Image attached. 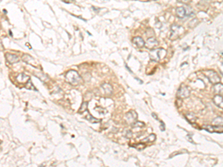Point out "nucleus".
<instances>
[{
	"label": "nucleus",
	"instance_id": "nucleus-18",
	"mask_svg": "<svg viewBox=\"0 0 223 167\" xmlns=\"http://www.w3.org/2000/svg\"><path fill=\"white\" fill-rule=\"evenodd\" d=\"M87 106H88V102H83L82 105H81L80 109H79V112L82 113V112H84L85 111H86V109H87Z\"/></svg>",
	"mask_w": 223,
	"mask_h": 167
},
{
	"label": "nucleus",
	"instance_id": "nucleus-10",
	"mask_svg": "<svg viewBox=\"0 0 223 167\" xmlns=\"http://www.w3.org/2000/svg\"><path fill=\"white\" fill-rule=\"evenodd\" d=\"M213 101L214 104L219 108L223 109V97L221 96L220 94H216V96L213 97Z\"/></svg>",
	"mask_w": 223,
	"mask_h": 167
},
{
	"label": "nucleus",
	"instance_id": "nucleus-11",
	"mask_svg": "<svg viewBox=\"0 0 223 167\" xmlns=\"http://www.w3.org/2000/svg\"><path fill=\"white\" fill-rule=\"evenodd\" d=\"M22 60H23L24 62H25L26 63L30 64V65H33L36 66L37 64V62L35 61L34 59L28 54H24L23 56H22Z\"/></svg>",
	"mask_w": 223,
	"mask_h": 167
},
{
	"label": "nucleus",
	"instance_id": "nucleus-15",
	"mask_svg": "<svg viewBox=\"0 0 223 167\" xmlns=\"http://www.w3.org/2000/svg\"><path fill=\"white\" fill-rule=\"evenodd\" d=\"M102 88H103V91H104L105 94H107V95H109L112 93V87L110 84L109 83H105V84L102 85Z\"/></svg>",
	"mask_w": 223,
	"mask_h": 167
},
{
	"label": "nucleus",
	"instance_id": "nucleus-9",
	"mask_svg": "<svg viewBox=\"0 0 223 167\" xmlns=\"http://www.w3.org/2000/svg\"><path fill=\"white\" fill-rule=\"evenodd\" d=\"M5 59H6L7 61L11 64L16 63V62L20 61V59H19V57L16 56V55L9 54V53L5 54Z\"/></svg>",
	"mask_w": 223,
	"mask_h": 167
},
{
	"label": "nucleus",
	"instance_id": "nucleus-13",
	"mask_svg": "<svg viewBox=\"0 0 223 167\" xmlns=\"http://www.w3.org/2000/svg\"><path fill=\"white\" fill-rule=\"evenodd\" d=\"M213 92L216 94H223V84L222 83H216V84H214L213 87Z\"/></svg>",
	"mask_w": 223,
	"mask_h": 167
},
{
	"label": "nucleus",
	"instance_id": "nucleus-14",
	"mask_svg": "<svg viewBox=\"0 0 223 167\" xmlns=\"http://www.w3.org/2000/svg\"><path fill=\"white\" fill-rule=\"evenodd\" d=\"M16 80L19 83H22V84H25V83H27L28 81L30 80L29 77L26 76L24 74H21L16 77Z\"/></svg>",
	"mask_w": 223,
	"mask_h": 167
},
{
	"label": "nucleus",
	"instance_id": "nucleus-6",
	"mask_svg": "<svg viewBox=\"0 0 223 167\" xmlns=\"http://www.w3.org/2000/svg\"><path fill=\"white\" fill-rule=\"evenodd\" d=\"M190 92L189 88L186 86H181L177 92L176 97L179 99H184V98L188 97L190 96Z\"/></svg>",
	"mask_w": 223,
	"mask_h": 167
},
{
	"label": "nucleus",
	"instance_id": "nucleus-23",
	"mask_svg": "<svg viewBox=\"0 0 223 167\" xmlns=\"http://www.w3.org/2000/svg\"><path fill=\"white\" fill-rule=\"evenodd\" d=\"M160 123H161V126H160L161 130H162V131H164V130H165V126H164V123L163 122H162V121H161Z\"/></svg>",
	"mask_w": 223,
	"mask_h": 167
},
{
	"label": "nucleus",
	"instance_id": "nucleus-21",
	"mask_svg": "<svg viewBox=\"0 0 223 167\" xmlns=\"http://www.w3.org/2000/svg\"><path fill=\"white\" fill-rule=\"evenodd\" d=\"M132 126H133V128H136V127H143L144 126V123L142 122H137V121H136Z\"/></svg>",
	"mask_w": 223,
	"mask_h": 167
},
{
	"label": "nucleus",
	"instance_id": "nucleus-5",
	"mask_svg": "<svg viewBox=\"0 0 223 167\" xmlns=\"http://www.w3.org/2000/svg\"><path fill=\"white\" fill-rule=\"evenodd\" d=\"M203 74L208 79L210 83H211L212 84H216V83L220 82V76L218 75V74L216 71L208 70V71H203Z\"/></svg>",
	"mask_w": 223,
	"mask_h": 167
},
{
	"label": "nucleus",
	"instance_id": "nucleus-24",
	"mask_svg": "<svg viewBox=\"0 0 223 167\" xmlns=\"http://www.w3.org/2000/svg\"><path fill=\"white\" fill-rule=\"evenodd\" d=\"M152 117H154V118H155V119H156V120H158V117H157V116H156V114H155V113H152Z\"/></svg>",
	"mask_w": 223,
	"mask_h": 167
},
{
	"label": "nucleus",
	"instance_id": "nucleus-25",
	"mask_svg": "<svg viewBox=\"0 0 223 167\" xmlns=\"http://www.w3.org/2000/svg\"><path fill=\"white\" fill-rule=\"evenodd\" d=\"M179 2H186L187 1H188V0H178Z\"/></svg>",
	"mask_w": 223,
	"mask_h": 167
},
{
	"label": "nucleus",
	"instance_id": "nucleus-3",
	"mask_svg": "<svg viewBox=\"0 0 223 167\" xmlns=\"http://www.w3.org/2000/svg\"><path fill=\"white\" fill-rule=\"evenodd\" d=\"M184 33V30L181 26L178 25L176 24H173L171 25V36H170V39L171 40H175L177 39L178 38L183 35Z\"/></svg>",
	"mask_w": 223,
	"mask_h": 167
},
{
	"label": "nucleus",
	"instance_id": "nucleus-16",
	"mask_svg": "<svg viewBox=\"0 0 223 167\" xmlns=\"http://www.w3.org/2000/svg\"><path fill=\"white\" fill-rule=\"evenodd\" d=\"M156 140V135H155L154 134H150L148 137H147L146 138H144V139H143L142 140H141V142L142 143H143V142H149V143H152V142H153Z\"/></svg>",
	"mask_w": 223,
	"mask_h": 167
},
{
	"label": "nucleus",
	"instance_id": "nucleus-8",
	"mask_svg": "<svg viewBox=\"0 0 223 167\" xmlns=\"http://www.w3.org/2000/svg\"><path fill=\"white\" fill-rule=\"evenodd\" d=\"M126 120H127V122L131 125H133L134 123H135L136 121H137L138 115H137V114H136L135 111H130L128 113H126Z\"/></svg>",
	"mask_w": 223,
	"mask_h": 167
},
{
	"label": "nucleus",
	"instance_id": "nucleus-17",
	"mask_svg": "<svg viewBox=\"0 0 223 167\" xmlns=\"http://www.w3.org/2000/svg\"><path fill=\"white\" fill-rule=\"evenodd\" d=\"M185 117H186V118L190 122V123H195L196 120V117L195 115H193V114L192 113H188V115H185Z\"/></svg>",
	"mask_w": 223,
	"mask_h": 167
},
{
	"label": "nucleus",
	"instance_id": "nucleus-2",
	"mask_svg": "<svg viewBox=\"0 0 223 167\" xmlns=\"http://www.w3.org/2000/svg\"><path fill=\"white\" fill-rule=\"evenodd\" d=\"M167 55V51L164 48H156L152 50L150 54L151 60L155 62H158L164 59Z\"/></svg>",
	"mask_w": 223,
	"mask_h": 167
},
{
	"label": "nucleus",
	"instance_id": "nucleus-4",
	"mask_svg": "<svg viewBox=\"0 0 223 167\" xmlns=\"http://www.w3.org/2000/svg\"><path fill=\"white\" fill-rule=\"evenodd\" d=\"M175 14L179 19H184L185 17H190L194 16V12L189 8L184 7H177L175 11Z\"/></svg>",
	"mask_w": 223,
	"mask_h": 167
},
{
	"label": "nucleus",
	"instance_id": "nucleus-12",
	"mask_svg": "<svg viewBox=\"0 0 223 167\" xmlns=\"http://www.w3.org/2000/svg\"><path fill=\"white\" fill-rule=\"evenodd\" d=\"M133 43L135 44L138 48H142L145 45V42L143 41V39L141 37H135L133 38Z\"/></svg>",
	"mask_w": 223,
	"mask_h": 167
},
{
	"label": "nucleus",
	"instance_id": "nucleus-20",
	"mask_svg": "<svg viewBox=\"0 0 223 167\" xmlns=\"http://www.w3.org/2000/svg\"><path fill=\"white\" fill-rule=\"evenodd\" d=\"M87 119L89 120L90 121V122H92V123H93L101 122V120H98V119L94 118V117H93L91 116L90 115H89V116L87 117Z\"/></svg>",
	"mask_w": 223,
	"mask_h": 167
},
{
	"label": "nucleus",
	"instance_id": "nucleus-7",
	"mask_svg": "<svg viewBox=\"0 0 223 167\" xmlns=\"http://www.w3.org/2000/svg\"><path fill=\"white\" fill-rule=\"evenodd\" d=\"M158 45V42L157 41L155 38L151 37L147 39L146 43H145L144 46L146 47L147 48L150 49V50H153V49L156 48Z\"/></svg>",
	"mask_w": 223,
	"mask_h": 167
},
{
	"label": "nucleus",
	"instance_id": "nucleus-22",
	"mask_svg": "<svg viewBox=\"0 0 223 167\" xmlns=\"http://www.w3.org/2000/svg\"><path fill=\"white\" fill-rule=\"evenodd\" d=\"M142 144H143V143H142V142H141V143L138 144V145H135V146H134V147H135L136 148V149H139V150H140V149H141H141H144V148H143V147H141V145H142Z\"/></svg>",
	"mask_w": 223,
	"mask_h": 167
},
{
	"label": "nucleus",
	"instance_id": "nucleus-19",
	"mask_svg": "<svg viewBox=\"0 0 223 167\" xmlns=\"http://www.w3.org/2000/svg\"><path fill=\"white\" fill-rule=\"evenodd\" d=\"M203 129H206L207 132H213L215 131L214 130L215 127L213 126H210V125H207V126H203Z\"/></svg>",
	"mask_w": 223,
	"mask_h": 167
},
{
	"label": "nucleus",
	"instance_id": "nucleus-1",
	"mask_svg": "<svg viewBox=\"0 0 223 167\" xmlns=\"http://www.w3.org/2000/svg\"><path fill=\"white\" fill-rule=\"evenodd\" d=\"M66 79L68 83L73 85H79L82 83V78L77 71H69L66 74Z\"/></svg>",
	"mask_w": 223,
	"mask_h": 167
}]
</instances>
